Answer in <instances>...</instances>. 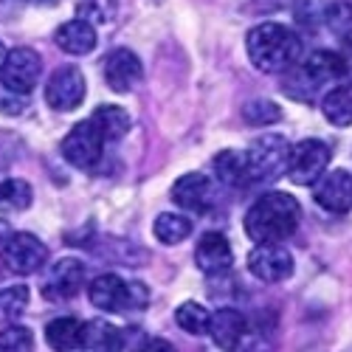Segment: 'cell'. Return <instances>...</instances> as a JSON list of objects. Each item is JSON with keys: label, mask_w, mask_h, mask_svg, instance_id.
Returning <instances> with one entry per match:
<instances>
[{"label": "cell", "mask_w": 352, "mask_h": 352, "mask_svg": "<svg viewBox=\"0 0 352 352\" xmlns=\"http://www.w3.org/2000/svg\"><path fill=\"white\" fill-rule=\"evenodd\" d=\"M330 166V146L318 138H305L290 146L287 178L299 186H313Z\"/></svg>", "instance_id": "5"}, {"label": "cell", "mask_w": 352, "mask_h": 352, "mask_svg": "<svg viewBox=\"0 0 352 352\" xmlns=\"http://www.w3.org/2000/svg\"><path fill=\"white\" fill-rule=\"evenodd\" d=\"M45 341L54 352H74L85 341V324L79 318H71V316L54 318L45 327Z\"/></svg>", "instance_id": "19"}, {"label": "cell", "mask_w": 352, "mask_h": 352, "mask_svg": "<svg viewBox=\"0 0 352 352\" xmlns=\"http://www.w3.org/2000/svg\"><path fill=\"white\" fill-rule=\"evenodd\" d=\"M245 48H248L254 68L262 74L290 71L302 60V40L287 25H279V23H262L251 28Z\"/></svg>", "instance_id": "2"}, {"label": "cell", "mask_w": 352, "mask_h": 352, "mask_svg": "<svg viewBox=\"0 0 352 352\" xmlns=\"http://www.w3.org/2000/svg\"><path fill=\"white\" fill-rule=\"evenodd\" d=\"M102 74H104V82L110 91L116 94H130L133 87L141 82L144 76V68H141V60L127 51V48H116L104 56V63H102Z\"/></svg>", "instance_id": "13"}, {"label": "cell", "mask_w": 352, "mask_h": 352, "mask_svg": "<svg viewBox=\"0 0 352 352\" xmlns=\"http://www.w3.org/2000/svg\"><path fill=\"white\" fill-rule=\"evenodd\" d=\"M43 74V60L34 48H14L9 51L3 68H0V82L9 94H32Z\"/></svg>", "instance_id": "6"}, {"label": "cell", "mask_w": 352, "mask_h": 352, "mask_svg": "<svg viewBox=\"0 0 352 352\" xmlns=\"http://www.w3.org/2000/svg\"><path fill=\"white\" fill-rule=\"evenodd\" d=\"M349 65L352 63L346 60L344 54H338V51H313L307 60L299 63L305 76L316 85V91H318V87H324V85H333V82L344 79Z\"/></svg>", "instance_id": "16"}, {"label": "cell", "mask_w": 352, "mask_h": 352, "mask_svg": "<svg viewBox=\"0 0 352 352\" xmlns=\"http://www.w3.org/2000/svg\"><path fill=\"white\" fill-rule=\"evenodd\" d=\"M195 265L206 276L228 274V268L234 265V254H231V245L223 234H217V231L203 234L197 240V248H195Z\"/></svg>", "instance_id": "15"}, {"label": "cell", "mask_w": 352, "mask_h": 352, "mask_svg": "<svg viewBox=\"0 0 352 352\" xmlns=\"http://www.w3.org/2000/svg\"><path fill=\"white\" fill-rule=\"evenodd\" d=\"M94 127L102 133L104 144H113V141H122L127 133H130V116L127 110H122L119 104H102L96 107V113L91 116Z\"/></svg>", "instance_id": "21"}, {"label": "cell", "mask_w": 352, "mask_h": 352, "mask_svg": "<svg viewBox=\"0 0 352 352\" xmlns=\"http://www.w3.org/2000/svg\"><path fill=\"white\" fill-rule=\"evenodd\" d=\"M327 28L341 40V43H352V6L349 3H333L324 14Z\"/></svg>", "instance_id": "30"}, {"label": "cell", "mask_w": 352, "mask_h": 352, "mask_svg": "<svg viewBox=\"0 0 352 352\" xmlns=\"http://www.w3.org/2000/svg\"><path fill=\"white\" fill-rule=\"evenodd\" d=\"M172 200H175V206H181L184 212H192V214L209 212L212 203H214V184L206 178V175L189 172L184 178L175 181Z\"/></svg>", "instance_id": "14"}, {"label": "cell", "mask_w": 352, "mask_h": 352, "mask_svg": "<svg viewBox=\"0 0 352 352\" xmlns=\"http://www.w3.org/2000/svg\"><path fill=\"white\" fill-rule=\"evenodd\" d=\"M102 146L104 138L102 133L94 127V122L87 119L82 124H76L65 138H63V158L76 166V169H91L96 166V161L102 158Z\"/></svg>", "instance_id": "8"}, {"label": "cell", "mask_w": 352, "mask_h": 352, "mask_svg": "<svg viewBox=\"0 0 352 352\" xmlns=\"http://www.w3.org/2000/svg\"><path fill=\"white\" fill-rule=\"evenodd\" d=\"M299 220H302V209L296 197L285 192H268L248 209L245 231L259 245H282L299 228Z\"/></svg>", "instance_id": "1"}, {"label": "cell", "mask_w": 352, "mask_h": 352, "mask_svg": "<svg viewBox=\"0 0 352 352\" xmlns=\"http://www.w3.org/2000/svg\"><path fill=\"white\" fill-rule=\"evenodd\" d=\"M3 268H6V265H3V256H0V276H3Z\"/></svg>", "instance_id": "35"}, {"label": "cell", "mask_w": 352, "mask_h": 352, "mask_svg": "<svg viewBox=\"0 0 352 352\" xmlns=\"http://www.w3.org/2000/svg\"><path fill=\"white\" fill-rule=\"evenodd\" d=\"M3 265L12 271V274H37L45 259H48V248L43 245V240H37L34 234L28 231H17V234H9L6 243H3Z\"/></svg>", "instance_id": "7"}, {"label": "cell", "mask_w": 352, "mask_h": 352, "mask_svg": "<svg viewBox=\"0 0 352 352\" xmlns=\"http://www.w3.org/2000/svg\"><path fill=\"white\" fill-rule=\"evenodd\" d=\"M79 20H87V23H110L119 12V0H79Z\"/></svg>", "instance_id": "29"}, {"label": "cell", "mask_w": 352, "mask_h": 352, "mask_svg": "<svg viewBox=\"0 0 352 352\" xmlns=\"http://www.w3.org/2000/svg\"><path fill=\"white\" fill-rule=\"evenodd\" d=\"M56 45L71 56H85L96 48V28L87 20H68L56 28Z\"/></svg>", "instance_id": "18"}, {"label": "cell", "mask_w": 352, "mask_h": 352, "mask_svg": "<svg viewBox=\"0 0 352 352\" xmlns=\"http://www.w3.org/2000/svg\"><path fill=\"white\" fill-rule=\"evenodd\" d=\"M32 186H28L25 181L20 178H9L0 184V209H6V212H23L32 206Z\"/></svg>", "instance_id": "26"}, {"label": "cell", "mask_w": 352, "mask_h": 352, "mask_svg": "<svg viewBox=\"0 0 352 352\" xmlns=\"http://www.w3.org/2000/svg\"><path fill=\"white\" fill-rule=\"evenodd\" d=\"M85 349L91 352H122L124 346V336L122 330L110 324L104 318H94L85 324V341H82Z\"/></svg>", "instance_id": "20"}, {"label": "cell", "mask_w": 352, "mask_h": 352, "mask_svg": "<svg viewBox=\"0 0 352 352\" xmlns=\"http://www.w3.org/2000/svg\"><path fill=\"white\" fill-rule=\"evenodd\" d=\"M6 56H9V51L3 48V43H0V68H3V63H6Z\"/></svg>", "instance_id": "34"}, {"label": "cell", "mask_w": 352, "mask_h": 352, "mask_svg": "<svg viewBox=\"0 0 352 352\" xmlns=\"http://www.w3.org/2000/svg\"><path fill=\"white\" fill-rule=\"evenodd\" d=\"M153 234H155V240L164 243V245H178L192 234V220L181 217V214H172V212L158 214V220L153 226Z\"/></svg>", "instance_id": "24"}, {"label": "cell", "mask_w": 352, "mask_h": 352, "mask_svg": "<svg viewBox=\"0 0 352 352\" xmlns=\"http://www.w3.org/2000/svg\"><path fill=\"white\" fill-rule=\"evenodd\" d=\"M85 91H87V85H85L82 71L74 65H65V68H56L51 74V79L45 85V102L54 110L68 113V110H76L82 104Z\"/></svg>", "instance_id": "9"}, {"label": "cell", "mask_w": 352, "mask_h": 352, "mask_svg": "<svg viewBox=\"0 0 352 352\" xmlns=\"http://www.w3.org/2000/svg\"><path fill=\"white\" fill-rule=\"evenodd\" d=\"M0 352H34V336L28 327L9 324L0 333Z\"/></svg>", "instance_id": "31"}, {"label": "cell", "mask_w": 352, "mask_h": 352, "mask_svg": "<svg viewBox=\"0 0 352 352\" xmlns=\"http://www.w3.org/2000/svg\"><path fill=\"white\" fill-rule=\"evenodd\" d=\"M214 172H217V181L231 186V189H240L245 184H251V175H248V164H245V153H234V150H223L214 158Z\"/></svg>", "instance_id": "23"}, {"label": "cell", "mask_w": 352, "mask_h": 352, "mask_svg": "<svg viewBox=\"0 0 352 352\" xmlns=\"http://www.w3.org/2000/svg\"><path fill=\"white\" fill-rule=\"evenodd\" d=\"M313 200L321 209L333 214H346L352 212V175L346 169H333L324 172L313 184Z\"/></svg>", "instance_id": "10"}, {"label": "cell", "mask_w": 352, "mask_h": 352, "mask_svg": "<svg viewBox=\"0 0 352 352\" xmlns=\"http://www.w3.org/2000/svg\"><path fill=\"white\" fill-rule=\"evenodd\" d=\"M175 321H178V327L189 336H206L209 324H212V313L197 302H184L175 310Z\"/></svg>", "instance_id": "25"}, {"label": "cell", "mask_w": 352, "mask_h": 352, "mask_svg": "<svg viewBox=\"0 0 352 352\" xmlns=\"http://www.w3.org/2000/svg\"><path fill=\"white\" fill-rule=\"evenodd\" d=\"M82 285H85V265L79 259L65 256L51 265V271L43 282V296L51 302H68L82 290Z\"/></svg>", "instance_id": "11"}, {"label": "cell", "mask_w": 352, "mask_h": 352, "mask_svg": "<svg viewBox=\"0 0 352 352\" xmlns=\"http://www.w3.org/2000/svg\"><path fill=\"white\" fill-rule=\"evenodd\" d=\"M243 119L254 127H265V124H276L282 119V110L271 99H254L243 107Z\"/></svg>", "instance_id": "28"}, {"label": "cell", "mask_w": 352, "mask_h": 352, "mask_svg": "<svg viewBox=\"0 0 352 352\" xmlns=\"http://www.w3.org/2000/svg\"><path fill=\"white\" fill-rule=\"evenodd\" d=\"M138 352H178V349H175L166 338H150L138 346Z\"/></svg>", "instance_id": "32"}, {"label": "cell", "mask_w": 352, "mask_h": 352, "mask_svg": "<svg viewBox=\"0 0 352 352\" xmlns=\"http://www.w3.org/2000/svg\"><path fill=\"white\" fill-rule=\"evenodd\" d=\"M28 3H34V6H56L60 0H28Z\"/></svg>", "instance_id": "33"}, {"label": "cell", "mask_w": 352, "mask_h": 352, "mask_svg": "<svg viewBox=\"0 0 352 352\" xmlns=\"http://www.w3.org/2000/svg\"><path fill=\"white\" fill-rule=\"evenodd\" d=\"M248 271L262 282H285L293 276V256L285 245H259L248 254Z\"/></svg>", "instance_id": "12"}, {"label": "cell", "mask_w": 352, "mask_h": 352, "mask_svg": "<svg viewBox=\"0 0 352 352\" xmlns=\"http://www.w3.org/2000/svg\"><path fill=\"white\" fill-rule=\"evenodd\" d=\"M321 113L324 119L336 127H349L352 124V82L336 85L333 91L321 99Z\"/></svg>", "instance_id": "22"}, {"label": "cell", "mask_w": 352, "mask_h": 352, "mask_svg": "<svg viewBox=\"0 0 352 352\" xmlns=\"http://www.w3.org/2000/svg\"><path fill=\"white\" fill-rule=\"evenodd\" d=\"M209 336L223 352H237L245 341V316L234 307H223V310L212 313Z\"/></svg>", "instance_id": "17"}, {"label": "cell", "mask_w": 352, "mask_h": 352, "mask_svg": "<svg viewBox=\"0 0 352 352\" xmlns=\"http://www.w3.org/2000/svg\"><path fill=\"white\" fill-rule=\"evenodd\" d=\"M87 296L96 310L104 313H124V310H135L150 302V293L144 290V285L138 282H124L116 274H102L91 282L87 287Z\"/></svg>", "instance_id": "3"}, {"label": "cell", "mask_w": 352, "mask_h": 352, "mask_svg": "<svg viewBox=\"0 0 352 352\" xmlns=\"http://www.w3.org/2000/svg\"><path fill=\"white\" fill-rule=\"evenodd\" d=\"M28 307V287L25 285H12L0 290V321L3 324H14V321L25 313Z\"/></svg>", "instance_id": "27"}, {"label": "cell", "mask_w": 352, "mask_h": 352, "mask_svg": "<svg viewBox=\"0 0 352 352\" xmlns=\"http://www.w3.org/2000/svg\"><path fill=\"white\" fill-rule=\"evenodd\" d=\"M287 158H290V144L276 135H259L251 141V146L245 150V164H248V175L251 181H274L282 172H287Z\"/></svg>", "instance_id": "4"}]
</instances>
